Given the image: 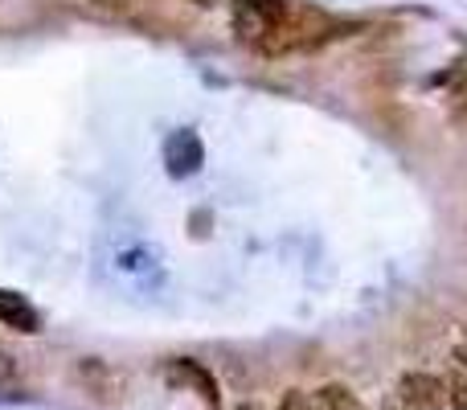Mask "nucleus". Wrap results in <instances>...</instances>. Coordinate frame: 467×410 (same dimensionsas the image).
Masks as SVG:
<instances>
[{
    "label": "nucleus",
    "instance_id": "423d86ee",
    "mask_svg": "<svg viewBox=\"0 0 467 410\" xmlns=\"http://www.w3.org/2000/svg\"><path fill=\"white\" fill-rule=\"evenodd\" d=\"M316 402L324 410H369L361 402V394L352 386H344V382H324V386H316Z\"/></svg>",
    "mask_w": 467,
    "mask_h": 410
},
{
    "label": "nucleus",
    "instance_id": "f03ea898",
    "mask_svg": "<svg viewBox=\"0 0 467 410\" xmlns=\"http://www.w3.org/2000/svg\"><path fill=\"white\" fill-rule=\"evenodd\" d=\"M160 374H164L172 386H189L210 410H222V390H218V378H213L202 361H193V357H169Z\"/></svg>",
    "mask_w": 467,
    "mask_h": 410
},
{
    "label": "nucleus",
    "instance_id": "9d476101",
    "mask_svg": "<svg viewBox=\"0 0 467 410\" xmlns=\"http://www.w3.org/2000/svg\"><path fill=\"white\" fill-rule=\"evenodd\" d=\"M451 361H455V366H463V369H467V345H459L455 353H451Z\"/></svg>",
    "mask_w": 467,
    "mask_h": 410
},
{
    "label": "nucleus",
    "instance_id": "7ed1b4c3",
    "mask_svg": "<svg viewBox=\"0 0 467 410\" xmlns=\"http://www.w3.org/2000/svg\"><path fill=\"white\" fill-rule=\"evenodd\" d=\"M398 402L406 410H447V382L426 369H410L398 378Z\"/></svg>",
    "mask_w": 467,
    "mask_h": 410
},
{
    "label": "nucleus",
    "instance_id": "0eeeda50",
    "mask_svg": "<svg viewBox=\"0 0 467 410\" xmlns=\"http://www.w3.org/2000/svg\"><path fill=\"white\" fill-rule=\"evenodd\" d=\"M443 382H447V406H451V410H467V369L451 366Z\"/></svg>",
    "mask_w": 467,
    "mask_h": 410
},
{
    "label": "nucleus",
    "instance_id": "9b49d317",
    "mask_svg": "<svg viewBox=\"0 0 467 410\" xmlns=\"http://www.w3.org/2000/svg\"><path fill=\"white\" fill-rule=\"evenodd\" d=\"M189 4H197V9H213L218 0H189Z\"/></svg>",
    "mask_w": 467,
    "mask_h": 410
},
{
    "label": "nucleus",
    "instance_id": "f8f14e48",
    "mask_svg": "<svg viewBox=\"0 0 467 410\" xmlns=\"http://www.w3.org/2000/svg\"><path fill=\"white\" fill-rule=\"evenodd\" d=\"M382 410H406V406H402V402H398V398H390V402H385Z\"/></svg>",
    "mask_w": 467,
    "mask_h": 410
},
{
    "label": "nucleus",
    "instance_id": "1a4fd4ad",
    "mask_svg": "<svg viewBox=\"0 0 467 410\" xmlns=\"http://www.w3.org/2000/svg\"><path fill=\"white\" fill-rule=\"evenodd\" d=\"M91 9L107 12V17H131V12H136V0H91Z\"/></svg>",
    "mask_w": 467,
    "mask_h": 410
},
{
    "label": "nucleus",
    "instance_id": "20e7f679",
    "mask_svg": "<svg viewBox=\"0 0 467 410\" xmlns=\"http://www.w3.org/2000/svg\"><path fill=\"white\" fill-rule=\"evenodd\" d=\"M0 320L9 324V328H17V333H37L42 328V316L33 312L17 292H0Z\"/></svg>",
    "mask_w": 467,
    "mask_h": 410
},
{
    "label": "nucleus",
    "instance_id": "f257e3e1",
    "mask_svg": "<svg viewBox=\"0 0 467 410\" xmlns=\"http://www.w3.org/2000/svg\"><path fill=\"white\" fill-rule=\"evenodd\" d=\"M230 9H234V29H238V37L258 45V37L291 12V0H230Z\"/></svg>",
    "mask_w": 467,
    "mask_h": 410
},
{
    "label": "nucleus",
    "instance_id": "6e6552de",
    "mask_svg": "<svg viewBox=\"0 0 467 410\" xmlns=\"http://www.w3.org/2000/svg\"><path fill=\"white\" fill-rule=\"evenodd\" d=\"M275 410H324V406H320L316 394H308V390H287Z\"/></svg>",
    "mask_w": 467,
    "mask_h": 410
},
{
    "label": "nucleus",
    "instance_id": "ddd939ff",
    "mask_svg": "<svg viewBox=\"0 0 467 410\" xmlns=\"http://www.w3.org/2000/svg\"><path fill=\"white\" fill-rule=\"evenodd\" d=\"M238 410H258V406H255V402H242V406H238Z\"/></svg>",
    "mask_w": 467,
    "mask_h": 410
},
{
    "label": "nucleus",
    "instance_id": "39448f33",
    "mask_svg": "<svg viewBox=\"0 0 467 410\" xmlns=\"http://www.w3.org/2000/svg\"><path fill=\"white\" fill-rule=\"evenodd\" d=\"M78 378L95 390V394H119V390H123V378H119V374L107 366V361H99V357H86V361H78Z\"/></svg>",
    "mask_w": 467,
    "mask_h": 410
}]
</instances>
